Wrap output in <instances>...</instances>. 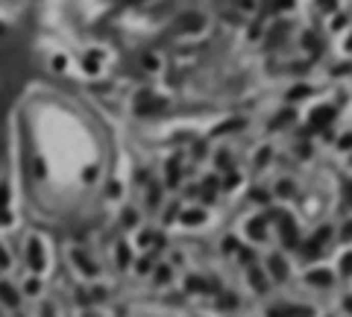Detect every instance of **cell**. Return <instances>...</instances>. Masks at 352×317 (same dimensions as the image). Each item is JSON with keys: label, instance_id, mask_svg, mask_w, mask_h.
Segmentation results:
<instances>
[{"label": "cell", "instance_id": "obj_5", "mask_svg": "<svg viewBox=\"0 0 352 317\" xmlns=\"http://www.w3.org/2000/svg\"><path fill=\"white\" fill-rule=\"evenodd\" d=\"M340 273H346V276L352 273V253L349 256H343V261H340Z\"/></svg>", "mask_w": 352, "mask_h": 317}, {"label": "cell", "instance_id": "obj_7", "mask_svg": "<svg viewBox=\"0 0 352 317\" xmlns=\"http://www.w3.org/2000/svg\"><path fill=\"white\" fill-rule=\"evenodd\" d=\"M346 200H349V206H352V182H346Z\"/></svg>", "mask_w": 352, "mask_h": 317}, {"label": "cell", "instance_id": "obj_4", "mask_svg": "<svg viewBox=\"0 0 352 317\" xmlns=\"http://www.w3.org/2000/svg\"><path fill=\"white\" fill-rule=\"evenodd\" d=\"M249 282L256 288H264V279H261V270H249Z\"/></svg>", "mask_w": 352, "mask_h": 317}, {"label": "cell", "instance_id": "obj_8", "mask_svg": "<svg viewBox=\"0 0 352 317\" xmlns=\"http://www.w3.org/2000/svg\"><path fill=\"white\" fill-rule=\"evenodd\" d=\"M346 308H349V311H352V300H346Z\"/></svg>", "mask_w": 352, "mask_h": 317}, {"label": "cell", "instance_id": "obj_3", "mask_svg": "<svg viewBox=\"0 0 352 317\" xmlns=\"http://www.w3.org/2000/svg\"><path fill=\"white\" fill-rule=\"evenodd\" d=\"M0 294H3V303L6 305H18V294L12 291L9 285H0Z\"/></svg>", "mask_w": 352, "mask_h": 317}, {"label": "cell", "instance_id": "obj_1", "mask_svg": "<svg viewBox=\"0 0 352 317\" xmlns=\"http://www.w3.org/2000/svg\"><path fill=\"white\" fill-rule=\"evenodd\" d=\"M270 270H273V279H285V276H288V267H285V261H282L279 256L270 258Z\"/></svg>", "mask_w": 352, "mask_h": 317}, {"label": "cell", "instance_id": "obj_6", "mask_svg": "<svg viewBox=\"0 0 352 317\" xmlns=\"http://www.w3.org/2000/svg\"><path fill=\"white\" fill-rule=\"evenodd\" d=\"M343 238H346V241H349V238H352V221L346 223V229H343Z\"/></svg>", "mask_w": 352, "mask_h": 317}, {"label": "cell", "instance_id": "obj_2", "mask_svg": "<svg viewBox=\"0 0 352 317\" xmlns=\"http://www.w3.org/2000/svg\"><path fill=\"white\" fill-rule=\"evenodd\" d=\"M308 282H314V285H329L332 276H329V270H314V273H308Z\"/></svg>", "mask_w": 352, "mask_h": 317}]
</instances>
